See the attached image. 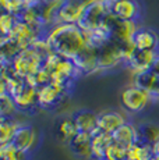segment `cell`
<instances>
[{"instance_id":"83f0119b","label":"cell","mask_w":159,"mask_h":160,"mask_svg":"<svg viewBox=\"0 0 159 160\" xmlns=\"http://www.w3.org/2000/svg\"><path fill=\"white\" fill-rule=\"evenodd\" d=\"M152 152H154V155H158L159 156V139L154 143V145H152Z\"/></svg>"},{"instance_id":"603a6c76","label":"cell","mask_w":159,"mask_h":160,"mask_svg":"<svg viewBox=\"0 0 159 160\" xmlns=\"http://www.w3.org/2000/svg\"><path fill=\"white\" fill-rule=\"evenodd\" d=\"M17 104L8 93H0V112L2 117H13L17 112Z\"/></svg>"},{"instance_id":"277c9868","label":"cell","mask_w":159,"mask_h":160,"mask_svg":"<svg viewBox=\"0 0 159 160\" xmlns=\"http://www.w3.org/2000/svg\"><path fill=\"white\" fill-rule=\"evenodd\" d=\"M109 14H110L109 3L102 2V0H96V2H94L92 4H90L87 7L78 25L84 31H87L88 33L94 32V31H96L105 24Z\"/></svg>"},{"instance_id":"9c48e42d","label":"cell","mask_w":159,"mask_h":160,"mask_svg":"<svg viewBox=\"0 0 159 160\" xmlns=\"http://www.w3.org/2000/svg\"><path fill=\"white\" fill-rule=\"evenodd\" d=\"M53 130H54V137L57 138V141L62 143H66L67 146L71 142L73 138L78 134V128H77V125H75L71 116L57 118L56 121H54Z\"/></svg>"},{"instance_id":"5bb4252c","label":"cell","mask_w":159,"mask_h":160,"mask_svg":"<svg viewBox=\"0 0 159 160\" xmlns=\"http://www.w3.org/2000/svg\"><path fill=\"white\" fill-rule=\"evenodd\" d=\"M156 54L158 53H155V52L134 50L133 53H131V56L127 58L126 64L128 66V68L134 72V75H136V74L148 71Z\"/></svg>"},{"instance_id":"4316f807","label":"cell","mask_w":159,"mask_h":160,"mask_svg":"<svg viewBox=\"0 0 159 160\" xmlns=\"http://www.w3.org/2000/svg\"><path fill=\"white\" fill-rule=\"evenodd\" d=\"M151 98H152V99H159V81H158V84H156V88H155V91L152 92Z\"/></svg>"},{"instance_id":"8992f818","label":"cell","mask_w":159,"mask_h":160,"mask_svg":"<svg viewBox=\"0 0 159 160\" xmlns=\"http://www.w3.org/2000/svg\"><path fill=\"white\" fill-rule=\"evenodd\" d=\"M152 98L146 93L145 91L140 89L136 85H131V87H127L121 92L120 96V102L121 106L130 113H140L148 106L149 100Z\"/></svg>"},{"instance_id":"f546056e","label":"cell","mask_w":159,"mask_h":160,"mask_svg":"<svg viewBox=\"0 0 159 160\" xmlns=\"http://www.w3.org/2000/svg\"><path fill=\"white\" fill-rule=\"evenodd\" d=\"M102 2H106V3H112V2H115V0H102Z\"/></svg>"},{"instance_id":"52a82bcc","label":"cell","mask_w":159,"mask_h":160,"mask_svg":"<svg viewBox=\"0 0 159 160\" xmlns=\"http://www.w3.org/2000/svg\"><path fill=\"white\" fill-rule=\"evenodd\" d=\"M110 6V14L121 21H133L140 17V8L137 0H115L109 3Z\"/></svg>"},{"instance_id":"ac0fdd59","label":"cell","mask_w":159,"mask_h":160,"mask_svg":"<svg viewBox=\"0 0 159 160\" xmlns=\"http://www.w3.org/2000/svg\"><path fill=\"white\" fill-rule=\"evenodd\" d=\"M20 125L21 124H18L13 117H2L0 120V145L11 143Z\"/></svg>"},{"instance_id":"9a60e30c","label":"cell","mask_w":159,"mask_h":160,"mask_svg":"<svg viewBox=\"0 0 159 160\" xmlns=\"http://www.w3.org/2000/svg\"><path fill=\"white\" fill-rule=\"evenodd\" d=\"M35 138H36L35 128H32L31 125L21 124L20 127H18V130L16 132V135H14L11 143H13L18 150H23V152H25V153H29V150H31L33 148V145H35Z\"/></svg>"},{"instance_id":"3957f363","label":"cell","mask_w":159,"mask_h":160,"mask_svg":"<svg viewBox=\"0 0 159 160\" xmlns=\"http://www.w3.org/2000/svg\"><path fill=\"white\" fill-rule=\"evenodd\" d=\"M91 45V43H90ZM95 48V57H96V67L98 71L109 70L116 67L120 63H126V53L117 43L113 41H105L98 45H92Z\"/></svg>"},{"instance_id":"30bf717a","label":"cell","mask_w":159,"mask_h":160,"mask_svg":"<svg viewBox=\"0 0 159 160\" xmlns=\"http://www.w3.org/2000/svg\"><path fill=\"white\" fill-rule=\"evenodd\" d=\"M134 48L136 50L155 52L158 53L159 49V36L155 31L148 28H138L134 35Z\"/></svg>"},{"instance_id":"2e32d148","label":"cell","mask_w":159,"mask_h":160,"mask_svg":"<svg viewBox=\"0 0 159 160\" xmlns=\"http://www.w3.org/2000/svg\"><path fill=\"white\" fill-rule=\"evenodd\" d=\"M113 142L123 145L124 148H130L136 142H138V131H137V125L131 124V122H126L120 128H117L112 134Z\"/></svg>"},{"instance_id":"f1b7e54d","label":"cell","mask_w":159,"mask_h":160,"mask_svg":"<svg viewBox=\"0 0 159 160\" xmlns=\"http://www.w3.org/2000/svg\"><path fill=\"white\" fill-rule=\"evenodd\" d=\"M149 160H159V156L158 155H152V158L149 159Z\"/></svg>"},{"instance_id":"6da1fadb","label":"cell","mask_w":159,"mask_h":160,"mask_svg":"<svg viewBox=\"0 0 159 160\" xmlns=\"http://www.w3.org/2000/svg\"><path fill=\"white\" fill-rule=\"evenodd\" d=\"M50 50L73 60L90 45V35L78 24H57L45 36Z\"/></svg>"},{"instance_id":"d6986e66","label":"cell","mask_w":159,"mask_h":160,"mask_svg":"<svg viewBox=\"0 0 159 160\" xmlns=\"http://www.w3.org/2000/svg\"><path fill=\"white\" fill-rule=\"evenodd\" d=\"M137 131H138V141L146 145L152 146L159 139V125L154 122H141L137 125Z\"/></svg>"},{"instance_id":"7c38bea8","label":"cell","mask_w":159,"mask_h":160,"mask_svg":"<svg viewBox=\"0 0 159 160\" xmlns=\"http://www.w3.org/2000/svg\"><path fill=\"white\" fill-rule=\"evenodd\" d=\"M78 132H88L94 134L98 130V114L90 109H80L75 110L71 114Z\"/></svg>"},{"instance_id":"ffe728a7","label":"cell","mask_w":159,"mask_h":160,"mask_svg":"<svg viewBox=\"0 0 159 160\" xmlns=\"http://www.w3.org/2000/svg\"><path fill=\"white\" fill-rule=\"evenodd\" d=\"M158 81H159V77L155 75L154 72H151L149 70L134 75V85L138 87L140 89H142V91H145L149 96H151L152 92L156 88Z\"/></svg>"},{"instance_id":"484cf974","label":"cell","mask_w":159,"mask_h":160,"mask_svg":"<svg viewBox=\"0 0 159 160\" xmlns=\"http://www.w3.org/2000/svg\"><path fill=\"white\" fill-rule=\"evenodd\" d=\"M149 71L154 72L155 75L159 77V53L155 56L154 61H152V64H151V67H149Z\"/></svg>"},{"instance_id":"7a4b0ae2","label":"cell","mask_w":159,"mask_h":160,"mask_svg":"<svg viewBox=\"0 0 159 160\" xmlns=\"http://www.w3.org/2000/svg\"><path fill=\"white\" fill-rule=\"evenodd\" d=\"M44 67L50 74L52 82L59 85L60 88L66 89V91H70L74 87L75 79L81 75L80 70L73 63V60L62 57L60 54L53 53V52L46 57Z\"/></svg>"},{"instance_id":"e0dca14e","label":"cell","mask_w":159,"mask_h":160,"mask_svg":"<svg viewBox=\"0 0 159 160\" xmlns=\"http://www.w3.org/2000/svg\"><path fill=\"white\" fill-rule=\"evenodd\" d=\"M113 142L112 134L96 130L92 134V159L94 160H105L106 150Z\"/></svg>"},{"instance_id":"4fadbf2b","label":"cell","mask_w":159,"mask_h":160,"mask_svg":"<svg viewBox=\"0 0 159 160\" xmlns=\"http://www.w3.org/2000/svg\"><path fill=\"white\" fill-rule=\"evenodd\" d=\"M126 122L127 121L124 116L115 110H106L98 114V130L106 132V134H113Z\"/></svg>"},{"instance_id":"cb8c5ba5","label":"cell","mask_w":159,"mask_h":160,"mask_svg":"<svg viewBox=\"0 0 159 160\" xmlns=\"http://www.w3.org/2000/svg\"><path fill=\"white\" fill-rule=\"evenodd\" d=\"M17 22H18V18L16 17V15L3 11L2 20H0V29H2V36H8V35H10V33L13 32V29L16 28Z\"/></svg>"},{"instance_id":"d4e9b609","label":"cell","mask_w":159,"mask_h":160,"mask_svg":"<svg viewBox=\"0 0 159 160\" xmlns=\"http://www.w3.org/2000/svg\"><path fill=\"white\" fill-rule=\"evenodd\" d=\"M105 160H127V148L112 142L106 150Z\"/></svg>"},{"instance_id":"ba28073f","label":"cell","mask_w":159,"mask_h":160,"mask_svg":"<svg viewBox=\"0 0 159 160\" xmlns=\"http://www.w3.org/2000/svg\"><path fill=\"white\" fill-rule=\"evenodd\" d=\"M14 102L17 104V109L21 112H32L38 106V89L31 87L28 82L25 81V85L23 89L17 92L14 96H11Z\"/></svg>"},{"instance_id":"44dd1931","label":"cell","mask_w":159,"mask_h":160,"mask_svg":"<svg viewBox=\"0 0 159 160\" xmlns=\"http://www.w3.org/2000/svg\"><path fill=\"white\" fill-rule=\"evenodd\" d=\"M152 155H154L152 146L140 141L127 148V160H149Z\"/></svg>"},{"instance_id":"5b68a950","label":"cell","mask_w":159,"mask_h":160,"mask_svg":"<svg viewBox=\"0 0 159 160\" xmlns=\"http://www.w3.org/2000/svg\"><path fill=\"white\" fill-rule=\"evenodd\" d=\"M69 99V91L60 88L59 85L50 84L38 89V106L44 110H56Z\"/></svg>"},{"instance_id":"8fae6325","label":"cell","mask_w":159,"mask_h":160,"mask_svg":"<svg viewBox=\"0 0 159 160\" xmlns=\"http://www.w3.org/2000/svg\"><path fill=\"white\" fill-rule=\"evenodd\" d=\"M69 149L77 158L81 159L92 158V134L78 132L71 139V142L69 143Z\"/></svg>"},{"instance_id":"7402d4cb","label":"cell","mask_w":159,"mask_h":160,"mask_svg":"<svg viewBox=\"0 0 159 160\" xmlns=\"http://www.w3.org/2000/svg\"><path fill=\"white\" fill-rule=\"evenodd\" d=\"M28 153L18 150L13 143L0 145V160H27Z\"/></svg>"}]
</instances>
